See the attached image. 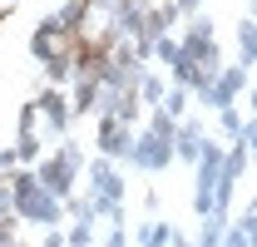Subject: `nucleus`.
Segmentation results:
<instances>
[{
  "label": "nucleus",
  "mask_w": 257,
  "mask_h": 247,
  "mask_svg": "<svg viewBox=\"0 0 257 247\" xmlns=\"http://www.w3.org/2000/svg\"><path fill=\"white\" fill-rule=\"evenodd\" d=\"M15 163H20V154H15V149H0V173H10Z\"/></svg>",
  "instance_id": "1"
},
{
  "label": "nucleus",
  "mask_w": 257,
  "mask_h": 247,
  "mask_svg": "<svg viewBox=\"0 0 257 247\" xmlns=\"http://www.w3.org/2000/svg\"><path fill=\"white\" fill-rule=\"evenodd\" d=\"M247 149H252V154H257V124H252V134H247Z\"/></svg>",
  "instance_id": "2"
}]
</instances>
